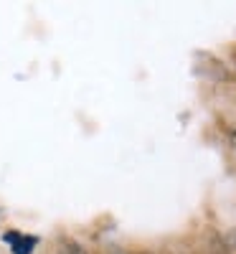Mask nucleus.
Returning <instances> with one entry per match:
<instances>
[{"label": "nucleus", "instance_id": "nucleus-1", "mask_svg": "<svg viewBox=\"0 0 236 254\" xmlns=\"http://www.w3.org/2000/svg\"><path fill=\"white\" fill-rule=\"evenodd\" d=\"M8 242L13 244V254H31V249L36 247V239L33 237H15V234H10L8 237Z\"/></svg>", "mask_w": 236, "mask_h": 254}]
</instances>
